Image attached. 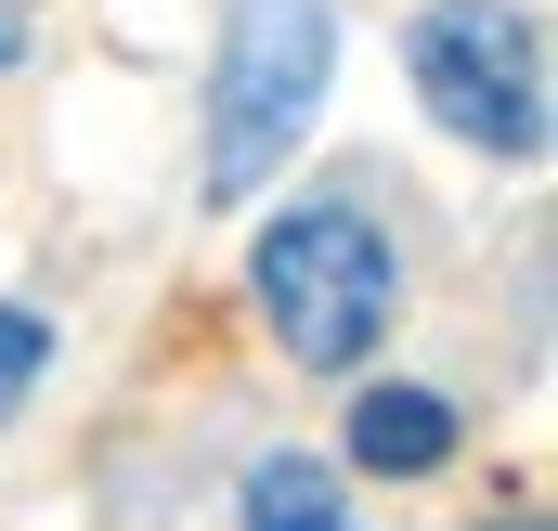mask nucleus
Returning a JSON list of instances; mask_svg holds the SVG:
<instances>
[{
	"instance_id": "f257e3e1",
	"label": "nucleus",
	"mask_w": 558,
	"mask_h": 531,
	"mask_svg": "<svg viewBox=\"0 0 558 531\" xmlns=\"http://www.w3.org/2000/svg\"><path fill=\"white\" fill-rule=\"evenodd\" d=\"M338 65L325 0H234L221 13V78H208V195H260L286 169V143L312 131Z\"/></svg>"
},
{
	"instance_id": "f03ea898",
	"label": "nucleus",
	"mask_w": 558,
	"mask_h": 531,
	"mask_svg": "<svg viewBox=\"0 0 558 531\" xmlns=\"http://www.w3.org/2000/svg\"><path fill=\"white\" fill-rule=\"evenodd\" d=\"M390 298H403V272L364 208H286L260 234V311H274L286 363H364Z\"/></svg>"
},
{
	"instance_id": "7ed1b4c3",
	"label": "nucleus",
	"mask_w": 558,
	"mask_h": 531,
	"mask_svg": "<svg viewBox=\"0 0 558 531\" xmlns=\"http://www.w3.org/2000/svg\"><path fill=\"white\" fill-rule=\"evenodd\" d=\"M416 91L441 131L494 143V156H533L546 143V39L520 0H441L416 13Z\"/></svg>"
},
{
	"instance_id": "20e7f679",
	"label": "nucleus",
	"mask_w": 558,
	"mask_h": 531,
	"mask_svg": "<svg viewBox=\"0 0 558 531\" xmlns=\"http://www.w3.org/2000/svg\"><path fill=\"white\" fill-rule=\"evenodd\" d=\"M351 454L390 467V480H416V467L454 454V402H441V390H364V402H351Z\"/></svg>"
},
{
	"instance_id": "39448f33",
	"label": "nucleus",
	"mask_w": 558,
	"mask_h": 531,
	"mask_svg": "<svg viewBox=\"0 0 558 531\" xmlns=\"http://www.w3.org/2000/svg\"><path fill=\"white\" fill-rule=\"evenodd\" d=\"M247 531H338V480H325L312 454H274V467L247 480Z\"/></svg>"
},
{
	"instance_id": "423d86ee",
	"label": "nucleus",
	"mask_w": 558,
	"mask_h": 531,
	"mask_svg": "<svg viewBox=\"0 0 558 531\" xmlns=\"http://www.w3.org/2000/svg\"><path fill=\"white\" fill-rule=\"evenodd\" d=\"M39 363H52V337H39V311H0V428H13V402L39 390Z\"/></svg>"
},
{
	"instance_id": "0eeeda50",
	"label": "nucleus",
	"mask_w": 558,
	"mask_h": 531,
	"mask_svg": "<svg viewBox=\"0 0 558 531\" xmlns=\"http://www.w3.org/2000/svg\"><path fill=\"white\" fill-rule=\"evenodd\" d=\"M13 52H26V0H0V65H13Z\"/></svg>"
}]
</instances>
